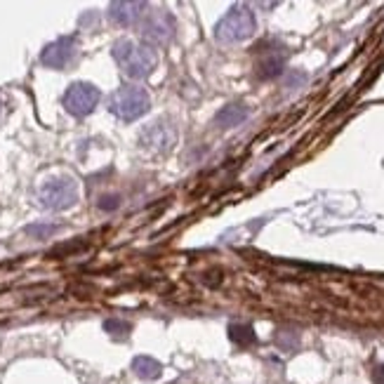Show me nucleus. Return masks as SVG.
<instances>
[{"label": "nucleus", "instance_id": "obj_7", "mask_svg": "<svg viewBox=\"0 0 384 384\" xmlns=\"http://www.w3.org/2000/svg\"><path fill=\"white\" fill-rule=\"evenodd\" d=\"M76 55H78L76 38L64 36L45 47L43 55H40V62H43V66H50V69H66L76 59Z\"/></svg>", "mask_w": 384, "mask_h": 384}, {"label": "nucleus", "instance_id": "obj_4", "mask_svg": "<svg viewBox=\"0 0 384 384\" xmlns=\"http://www.w3.org/2000/svg\"><path fill=\"white\" fill-rule=\"evenodd\" d=\"M109 106H111L113 116H118L120 120H125V123H132V120H137L139 116H144V113L149 111L151 99L141 87L125 85L111 94Z\"/></svg>", "mask_w": 384, "mask_h": 384}, {"label": "nucleus", "instance_id": "obj_14", "mask_svg": "<svg viewBox=\"0 0 384 384\" xmlns=\"http://www.w3.org/2000/svg\"><path fill=\"white\" fill-rule=\"evenodd\" d=\"M104 328L109 330V333H127V330H130L127 323H116V321H106Z\"/></svg>", "mask_w": 384, "mask_h": 384}, {"label": "nucleus", "instance_id": "obj_13", "mask_svg": "<svg viewBox=\"0 0 384 384\" xmlns=\"http://www.w3.org/2000/svg\"><path fill=\"white\" fill-rule=\"evenodd\" d=\"M55 231H59V224H31L26 226V233L29 236H36V238H47Z\"/></svg>", "mask_w": 384, "mask_h": 384}, {"label": "nucleus", "instance_id": "obj_12", "mask_svg": "<svg viewBox=\"0 0 384 384\" xmlns=\"http://www.w3.org/2000/svg\"><path fill=\"white\" fill-rule=\"evenodd\" d=\"M231 340L238 342V345H252L255 333L250 326H231Z\"/></svg>", "mask_w": 384, "mask_h": 384}, {"label": "nucleus", "instance_id": "obj_15", "mask_svg": "<svg viewBox=\"0 0 384 384\" xmlns=\"http://www.w3.org/2000/svg\"><path fill=\"white\" fill-rule=\"evenodd\" d=\"M373 380H375L377 384H384V366H377V368H375Z\"/></svg>", "mask_w": 384, "mask_h": 384}, {"label": "nucleus", "instance_id": "obj_10", "mask_svg": "<svg viewBox=\"0 0 384 384\" xmlns=\"http://www.w3.org/2000/svg\"><path fill=\"white\" fill-rule=\"evenodd\" d=\"M248 118V109L243 104H231V106H224L217 118H215V125L222 127V130H229V127H236L241 125L243 120Z\"/></svg>", "mask_w": 384, "mask_h": 384}, {"label": "nucleus", "instance_id": "obj_9", "mask_svg": "<svg viewBox=\"0 0 384 384\" xmlns=\"http://www.w3.org/2000/svg\"><path fill=\"white\" fill-rule=\"evenodd\" d=\"M146 5L144 3H132V0H125V3H111L109 5V19L118 26H132L144 19Z\"/></svg>", "mask_w": 384, "mask_h": 384}, {"label": "nucleus", "instance_id": "obj_5", "mask_svg": "<svg viewBox=\"0 0 384 384\" xmlns=\"http://www.w3.org/2000/svg\"><path fill=\"white\" fill-rule=\"evenodd\" d=\"M99 104V90L92 83H73L64 94V109L76 118H85Z\"/></svg>", "mask_w": 384, "mask_h": 384}, {"label": "nucleus", "instance_id": "obj_11", "mask_svg": "<svg viewBox=\"0 0 384 384\" xmlns=\"http://www.w3.org/2000/svg\"><path fill=\"white\" fill-rule=\"evenodd\" d=\"M132 370L141 380H156V377H160V373H163V366H160L156 359H151V356H137V359L132 361Z\"/></svg>", "mask_w": 384, "mask_h": 384}, {"label": "nucleus", "instance_id": "obj_6", "mask_svg": "<svg viewBox=\"0 0 384 384\" xmlns=\"http://www.w3.org/2000/svg\"><path fill=\"white\" fill-rule=\"evenodd\" d=\"M141 36L149 43H170L174 36V19L170 12L156 10L151 15H144V19H141Z\"/></svg>", "mask_w": 384, "mask_h": 384}, {"label": "nucleus", "instance_id": "obj_1", "mask_svg": "<svg viewBox=\"0 0 384 384\" xmlns=\"http://www.w3.org/2000/svg\"><path fill=\"white\" fill-rule=\"evenodd\" d=\"M113 59L130 78H146L158 64V52L146 43H134V40H118L113 45Z\"/></svg>", "mask_w": 384, "mask_h": 384}, {"label": "nucleus", "instance_id": "obj_16", "mask_svg": "<svg viewBox=\"0 0 384 384\" xmlns=\"http://www.w3.org/2000/svg\"><path fill=\"white\" fill-rule=\"evenodd\" d=\"M0 116H3V102H0Z\"/></svg>", "mask_w": 384, "mask_h": 384}, {"label": "nucleus", "instance_id": "obj_3", "mask_svg": "<svg viewBox=\"0 0 384 384\" xmlns=\"http://www.w3.org/2000/svg\"><path fill=\"white\" fill-rule=\"evenodd\" d=\"M38 203L45 210H66L78 203V184L73 177H52L40 184Z\"/></svg>", "mask_w": 384, "mask_h": 384}, {"label": "nucleus", "instance_id": "obj_2", "mask_svg": "<svg viewBox=\"0 0 384 384\" xmlns=\"http://www.w3.org/2000/svg\"><path fill=\"white\" fill-rule=\"evenodd\" d=\"M255 29H257V22H255L252 10L245 8V5H236L215 26V38L224 45H231L248 40L255 33Z\"/></svg>", "mask_w": 384, "mask_h": 384}, {"label": "nucleus", "instance_id": "obj_8", "mask_svg": "<svg viewBox=\"0 0 384 384\" xmlns=\"http://www.w3.org/2000/svg\"><path fill=\"white\" fill-rule=\"evenodd\" d=\"M174 141H177V130H174L170 120H163V118L151 123L141 132V144H146L156 153H167L174 146Z\"/></svg>", "mask_w": 384, "mask_h": 384}]
</instances>
